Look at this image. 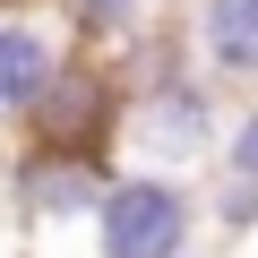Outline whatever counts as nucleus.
I'll return each instance as SVG.
<instances>
[{
	"label": "nucleus",
	"instance_id": "obj_7",
	"mask_svg": "<svg viewBox=\"0 0 258 258\" xmlns=\"http://www.w3.org/2000/svg\"><path fill=\"white\" fill-rule=\"evenodd\" d=\"M43 9H52L86 52H129V43H147V35L172 18V0H43Z\"/></svg>",
	"mask_w": 258,
	"mask_h": 258
},
{
	"label": "nucleus",
	"instance_id": "obj_4",
	"mask_svg": "<svg viewBox=\"0 0 258 258\" xmlns=\"http://www.w3.org/2000/svg\"><path fill=\"white\" fill-rule=\"evenodd\" d=\"M112 120H120V60L69 43V60L52 69V86L35 95L18 138H52V147H103L112 155Z\"/></svg>",
	"mask_w": 258,
	"mask_h": 258
},
{
	"label": "nucleus",
	"instance_id": "obj_10",
	"mask_svg": "<svg viewBox=\"0 0 258 258\" xmlns=\"http://www.w3.org/2000/svg\"><path fill=\"white\" fill-rule=\"evenodd\" d=\"M181 258H207V249H181Z\"/></svg>",
	"mask_w": 258,
	"mask_h": 258
},
{
	"label": "nucleus",
	"instance_id": "obj_5",
	"mask_svg": "<svg viewBox=\"0 0 258 258\" xmlns=\"http://www.w3.org/2000/svg\"><path fill=\"white\" fill-rule=\"evenodd\" d=\"M69 26L43 9V0H0V147L26 129L35 95L52 86V69L69 60Z\"/></svg>",
	"mask_w": 258,
	"mask_h": 258
},
{
	"label": "nucleus",
	"instance_id": "obj_9",
	"mask_svg": "<svg viewBox=\"0 0 258 258\" xmlns=\"http://www.w3.org/2000/svg\"><path fill=\"white\" fill-rule=\"evenodd\" d=\"M207 172L258 181V95H232V103H224V138H215V164H207Z\"/></svg>",
	"mask_w": 258,
	"mask_h": 258
},
{
	"label": "nucleus",
	"instance_id": "obj_8",
	"mask_svg": "<svg viewBox=\"0 0 258 258\" xmlns=\"http://www.w3.org/2000/svg\"><path fill=\"white\" fill-rule=\"evenodd\" d=\"M198 224H207L215 241H258V181L207 172V181H198Z\"/></svg>",
	"mask_w": 258,
	"mask_h": 258
},
{
	"label": "nucleus",
	"instance_id": "obj_2",
	"mask_svg": "<svg viewBox=\"0 0 258 258\" xmlns=\"http://www.w3.org/2000/svg\"><path fill=\"white\" fill-rule=\"evenodd\" d=\"M86 232H95V258H181V249H198V232H207V224H198V181L112 164Z\"/></svg>",
	"mask_w": 258,
	"mask_h": 258
},
{
	"label": "nucleus",
	"instance_id": "obj_3",
	"mask_svg": "<svg viewBox=\"0 0 258 258\" xmlns=\"http://www.w3.org/2000/svg\"><path fill=\"white\" fill-rule=\"evenodd\" d=\"M103 181H112L103 147H52V138H9L0 147V207L26 232H86Z\"/></svg>",
	"mask_w": 258,
	"mask_h": 258
},
{
	"label": "nucleus",
	"instance_id": "obj_1",
	"mask_svg": "<svg viewBox=\"0 0 258 258\" xmlns=\"http://www.w3.org/2000/svg\"><path fill=\"white\" fill-rule=\"evenodd\" d=\"M120 60V120H112V164H138V172H181L198 181L215 164V138H224V86L189 60V43L172 35V18L112 52Z\"/></svg>",
	"mask_w": 258,
	"mask_h": 258
},
{
	"label": "nucleus",
	"instance_id": "obj_11",
	"mask_svg": "<svg viewBox=\"0 0 258 258\" xmlns=\"http://www.w3.org/2000/svg\"><path fill=\"white\" fill-rule=\"evenodd\" d=\"M9 258H26V249H9Z\"/></svg>",
	"mask_w": 258,
	"mask_h": 258
},
{
	"label": "nucleus",
	"instance_id": "obj_6",
	"mask_svg": "<svg viewBox=\"0 0 258 258\" xmlns=\"http://www.w3.org/2000/svg\"><path fill=\"white\" fill-rule=\"evenodd\" d=\"M172 35L224 95H258V0H181Z\"/></svg>",
	"mask_w": 258,
	"mask_h": 258
}]
</instances>
